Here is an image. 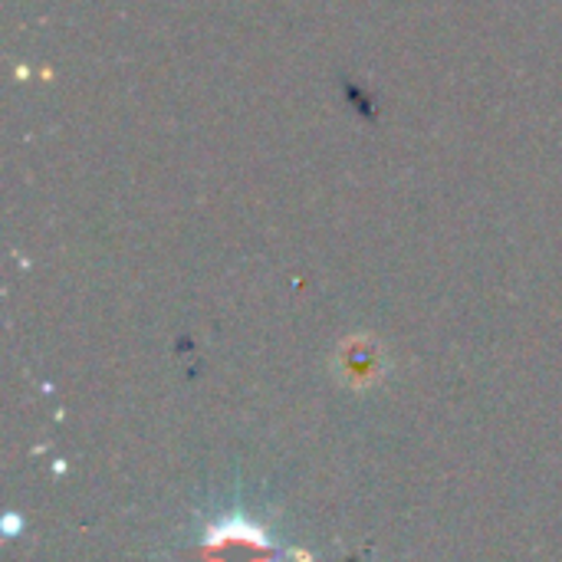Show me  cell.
<instances>
[{
    "label": "cell",
    "instance_id": "6da1fadb",
    "mask_svg": "<svg viewBox=\"0 0 562 562\" xmlns=\"http://www.w3.org/2000/svg\"><path fill=\"white\" fill-rule=\"evenodd\" d=\"M198 562H280L273 537L244 510L214 517L198 543Z\"/></svg>",
    "mask_w": 562,
    "mask_h": 562
}]
</instances>
